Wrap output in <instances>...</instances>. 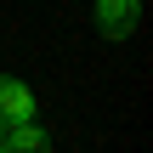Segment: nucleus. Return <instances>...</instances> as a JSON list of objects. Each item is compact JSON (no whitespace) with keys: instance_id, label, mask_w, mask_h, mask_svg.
Here are the masks:
<instances>
[{"instance_id":"f03ea898","label":"nucleus","mask_w":153,"mask_h":153,"mask_svg":"<svg viewBox=\"0 0 153 153\" xmlns=\"http://www.w3.org/2000/svg\"><path fill=\"white\" fill-rule=\"evenodd\" d=\"M34 119V91L17 74H0V125H28Z\"/></svg>"},{"instance_id":"7ed1b4c3","label":"nucleus","mask_w":153,"mask_h":153,"mask_svg":"<svg viewBox=\"0 0 153 153\" xmlns=\"http://www.w3.org/2000/svg\"><path fill=\"white\" fill-rule=\"evenodd\" d=\"M6 148L11 153H51V136L28 119V125H6Z\"/></svg>"},{"instance_id":"f257e3e1","label":"nucleus","mask_w":153,"mask_h":153,"mask_svg":"<svg viewBox=\"0 0 153 153\" xmlns=\"http://www.w3.org/2000/svg\"><path fill=\"white\" fill-rule=\"evenodd\" d=\"M142 23V0H97V28L108 40H125Z\"/></svg>"},{"instance_id":"20e7f679","label":"nucleus","mask_w":153,"mask_h":153,"mask_svg":"<svg viewBox=\"0 0 153 153\" xmlns=\"http://www.w3.org/2000/svg\"><path fill=\"white\" fill-rule=\"evenodd\" d=\"M0 153H11V148H6V125H0Z\"/></svg>"}]
</instances>
